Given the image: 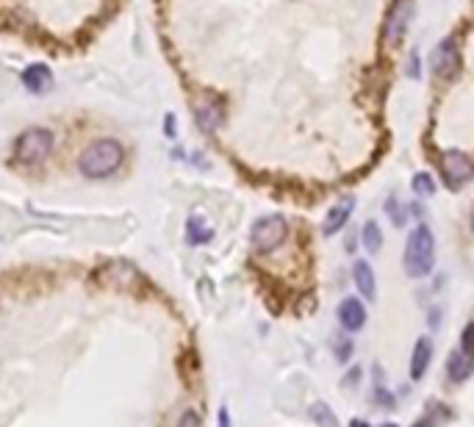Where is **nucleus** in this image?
<instances>
[{
	"instance_id": "nucleus-2",
	"label": "nucleus",
	"mask_w": 474,
	"mask_h": 427,
	"mask_svg": "<svg viewBox=\"0 0 474 427\" xmlns=\"http://www.w3.org/2000/svg\"><path fill=\"white\" fill-rule=\"evenodd\" d=\"M433 263H436L433 230L427 225H419L408 233V241H405V272L411 278H424V275H430Z\"/></svg>"
},
{
	"instance_id": "nucleus-22",
	"label": "nucleus",
	"mask_w": 474,
	"mask_h": 427,
	"mask_svg": "<svg viewBox=\"0 0 474 427\" xmlns=\"http://www.w3.org/2000/svg\"><path fill=\"white\" fill-rule=\"evenodd\" d=\"M336 355H339V361H349V355H352V344H349V341H342L339 350H336Z\"/></svg>"
},
{
	"instance_id": "nucleus-21",
	"label": "nucleus",
	"mask_w": 474,
	"mask_h": 427,
	"mask_svg": "<svg viewBox=\"0 0 474 427\" xmlns=\"http://www.w3.org/2000/svg\"><path fill=\"white\" fill-rule=\"evenodd\" d=\"M178 427H200V416H197L194 411H186V414L181 416V422H178Z\"/></svg>"
},
{
	"instance_id": "nucleus-23",
	"label": "nucleus",
	"mask_w": 474,
	"mask_h": 427,
	"mask_svg": "<svg viewBox=\"0 0 474 427\" xmlns=\"http://www.w3.org/2000/svg\"><path fill=\"white\" fill-rule=\"evenodd\" d=\"M411 75H413V78L419 75V56H416V53L411 56Z\"/></svg>"
},
{
	"instance_id": "nucleus-12",
	"label": "nucleus",
	"mask_w": 474,
	"mask_h": 427,
	"mask_svg": "<svg viewBox=\"0 0 474 427\" xmlns=\"http://www.w3.org/2000/svg\"><path fill=\"white\" fill-rule=\"evenodd\" d=\"M430 358H433V344H430V338H419L411 355L413 380H422V377H424V372H427V366H430Z\"/></svg>"
},
{
	"instance_id": "nucleus-26",
	"label": "nucleus",
	"mask_w": 474,
	"mask_h": 427,
	"mask_svg": "<svg viewBox=\"0 0 474 427\" xmlns=\"http://www.w3.org/2000/svg\"><path fill=\"white\" fill-rule=\"evenodd\" d=\"M413 427H430V422H424V419H422V422H416Z\"/></svg>"
},
{
	"instance_id": "nucleus-7",
	"label": "nucleus",
	"mask_w": 474,
	"mask_h": 427,
	"mask_svg": "<svg viewBox=\"0 0 474 427\" xmlns=\"http://www.w3.org/2000/svg\"><path fill=\"white\" fill-rule=\"evenodd\" d=\"M433 69L441 78H452L455 75V69H458V45H455V39H444L441 45L436 47V53H433Z\"/></svg>"
},
{
	"instance_id": "nucleus-3",
	"label": "nucleus",
	"mask_w": 474,
	"mask_h": 427,
	"mask_svg": "<svg viewBox=\"0 0 474 427\" xmlns=\"http://www.w3.org/2000/svg\"><path fill=\"white\" fill-rule=\"evenodd\" d=\"M53 153V133L45 128H31L17 139V161L26 166L42 164Z\"/></svg>"
},
{
	"instance_id": "nucleus-20",
	"label": "nucleus",
	"mask_w": 474,
	"mask_h": 427,
	"mask_svg": "<svg viewBox=\"0 0 474 427\" xmlns=\"http://www.w3.org/2000/svg\"><path fill=\"white\" fill-rule=\"evenodd\" d=\"M461 353L472 358V325L463 328V336H461Z\"/></svg>"
},
{
	"instance_id": "nucleus-9",
	"label": "nucleus",
	"mask_w": 474,
	"mask_h": 427,
	"mask_svg": "<svg viewBox=\"0 0 474 427\" xmlns=\"http://www.w3.org/2000/svg\"><path fill=\"white\" fill-rule=\"evenodd\" d=\"M194 114H197V123H200L205 131H217L222 125V120H225L222 103L217 98H203L194 106Z\"/></svg>"
},
{
	"instance_id": "nucleus-6",
	"label": "nucleus",
	"mask_w": 474,
	"mask_h": 427,
	"mask_svg": "<svg viewBox=\"0 0 474 427\" xmlns=\"http://www.w3.org/2000/svg\"><path fill=\"white\" fill-rule=\"evenodd\" d=\"M411 11H413V3L411 0H397L394 6H391V11L385 14V39L391 42V45H397L400 39H402V33L408 28V23H411Z\"/></svg>"
},
{
	"instance_id": "nucleus-19",
	"label": "nucleus",
	"mask_w": 474,
	"mask_h": 427,
	"mask_svg": "<svg viewBox=\"0 0 474 427\" xmlns=\"http://www.w3.org/2000/svg\"><path fill=\"white\" fill-rule=\"evenodd\" d=\"M189 239L194 244H205V241H211V228H200V220L197 217H191L189 220Z\"/></svg>"
},
{
	"instance_id": "nucleus-16",
	"label": "nucleus",
	"mask_w": 474,
	"mask_h": 427,
	"mask_svg": "<svg viewBox=\"0 0 474 427\" xmlns=\"http://www.w3.org/2000/svg\"><path fill=\"white\" fill-rule=\"evenodd\" d=\"M380 244H383V236H380L378 222H366V225H363V247H366L369 253H378Z\"/></svg>"
},
{
	"instance_id": "nucleus-14",
	"label": "nucleus",
	"mask_w": 474,
	"mask_h": 427,
	"mask_svg": "<svg viewBox=\"0 0 474 427\" xmlns=\"http://www.w3.org/2000/svg\"><path fill=\"white\" fill-rule=\"evenodd\" d=\"M446 375H449L452 383L469 380V375H472V358L463 355L461 350H458V353H449V358H446Z\"/></svg>"
},
{
	"instance_id": "nucleus-25",
	"label": "nucleus",
	"mask_w": 474,
	"mask_h": 427,
	"mask_svg": "<svg viewBox=\"0 0 474 427\" xmlns=\"http://www.w3.org/2000/svg\"><path fill=\"white\" fill-rule=\"evenodd\" d=\"M349 427H369V425H366V422H361V419H355V422H352Z\"/></svg>"
},
{
	"instance_id": "nucleus-15",
	"label": "nucleus",
	"mask_w": 474,
	"mask_h": 427,
	"mask_svg": "<svg viewBox=\"0 0 474 427\" xmlns=\"http://www.w3.org/2000/svg\"><path fill=\"white\" fill-rule=\"evenodd\" d=\"M50 69L42 64H33L28 72H26V86L31 89V92H45L47 86H50Z\"/></svg>"
},
{
	"instance_id": "nucleus-18",
	"label": "nucleus",
	"mask_w": 474,
	"mask_h": 427,
	"mask_svg": "<svg viewBox=\"0 0 474 427\" xmlns=\"http://www.w3.org/2000/svg\"><path fill=\"white\" fill-rule=\"evenodd\" d=\"M413 192H416L419 198H427V195H433V192H436V183H433V178H430L427 172H419V175H413Z\"/></svg>"
},
{
	"instance_id": "nucleus-8",
	"label": "nucleus",
	"mask_w": 474,
	"mask_h": 427,
	"mask_svg": "<svg viewBox=\"0 0 474 427\" xmlns=\"http://www.w3.org/2000/svg\"><path fill=\"white\" fill-rule=\"evenodd\" d=\"M100 278H103L106 283H111V286H123V289L142 280L139 272L125 261H111L108 266H103V269H100Z\"/></svg>"
},
{
	"instance_id": "nucleus-4",
	"label": "nucleus",
	"mask_w": 474,
	"mask_h": 427,
	"mask_svg": "<svg viewBox=\"0 0 474 427\" xmlns=\"http://www.w3.org/2000/svg\"><path fill=\"white\" fill-rule=\"evenodd\" d=\"M288 233V225L281 214H272V217H264L253 225V233H250V241L258 253H272L275 247H281Z\"/></svg>"
},
{
	"instance_id": "nucleus-11",
	"label": "nucleus",
	"mask_w": 474,
	"mask_h": 427,
	"mask_svg": "<svg viewBox=\"0 0 474 427\" xmlns=\"http://www.w3.org/2000/svg\"><path fill=\"white\" fill-rule=\"evenodd\" d=\"M352 208H355V200H352V198L339 200V203L330 208V214H327V220H325V225H322V233H325V236H333V233H339V230L347 225Z\"/></svg>"
},
{
	"instance_id": "nucleus-10",
	"label": "nucleus",
	"mask_w": 474,
	"mask_h": 427,
	"mask_svg": "<svg viewBox=\"0 0 474 427\" xmlns=\"http://www.w3.org/2000/svg\"><path fill=\"white\" fill-rule=\"evenodd\" d=\"M339 322L347 330L363 328V325H366V308H363V302L355 300V297L342 300V305H339Z\"/></svg>"
},
{
	"instance_id": "nucleus-5",
	"label": "nucleus",
	"mask_w": 474,
	"mask_h": 427,
	"mask_svg": "<svg viewBox=\"0 0 474 427\" xmlns=\"http://www.w3.org/2000/svg\"><path fill=\"white\" fill-rule=\"evenodd\" d=\"M441 175L449 189H461L472 178V159L461 150H449L441 156Z\"/></svg>"
},
{
	"instance_id": "nucleus-13",
	"label": "nucleus",
	"mask_w": 474,
	"mask_h": 427,
	"mask_svg": "<svg viewBox=\"0 0 474 427\" xmlns=\"http://www.w3.org/2000/svg\"><path fill=\"white\" fill-rule=\"evenodd\" d=\"M352 278H355V286H358V292L366 297V300H375L378 295V286H375V272H372V266L366 261H355L352 266Z\"/></svg>"
},
{
	"instance_id": "nucleus-17",
	"label": "nucleus",
	"mask_w": 474,
	"mask_h": 427,
	"mask_svg": "<svg viewBox=\"0 0 474 427\" xmlns=\"http://www.w3.org/2000/svg\"><path fill=\"white\" fill-rule=\"evenodd\" d=\"M311 414H314V422L319 427H339L336 416H333V411H330L325 402H316L314 408H311Z\"/></svg>"
},
{
	"instance_id": "nucleus-24",
	"label": "nucleus",
	"mask_w": 474,
	"mask_h": 427,
	"mask_svg": "<svg viewBox=\"0 0 474 427\" xmlns=\"http://www.w3.org/2000/svg\"><path fill=\"white\" fill-rule=\"evenodd\" d=\"M220 427H227V411L225 408L220 411Z\"/></svg>"
},
{
	"instance_id": "nucleus-27",
	"label": "nucleus",
	"mask_w": 474,
	"mask_h": 427,
	"mask_svg": "<svg viewBox=\"0 0 474 427\" xmlns=\"http://www.w3.org/2000/svg\"><path fill=\"white\" fill-rule=\"evenodd\" d=\"M383 427H397V425H383Z\"/></svg>"
},
{
	"instance_id": "nucleus-1",
	"label": "nucleus",
	"mask_w": 474,
	"mask_h": 427,
	"mask_svg": "<svg viewBox=\"0 0 474 427\" xmlns=\"http://www.w3.org/2000/svg\"><path fill=\"white\" fill-rule=\"evenodd\" d=\"M123 159H125V150L117 139H97L81 153L78 166L86 178H108L120 169Z\"/></svg>"
}]
</instances>
